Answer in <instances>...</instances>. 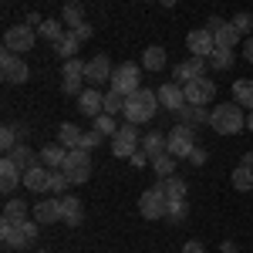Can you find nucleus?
<instances>
[{
    "label": "nucleus",
    "mask_w": 253,
    "mask_h": 253,
    "mask_svg": "<svg viewBox=\"0 0 253 253\" xmlns=\"http://www.w3.org/2000/svg\"><path fill=\"white\" fill-rule=\"evenodd\" d=\"M210 128L219 135H236L247 128V115H243V105L236 101H219L213 112H210Z\"/></svg>",
    "instance_id": "1"
},
{
    "label": "nucleus",
    "mask_w": 253,
    "mask_h": 253,
    "mask_svg": "<svg viewBox=\"0 0 253 253\" xmlns=\"http://www.w3.org/2000/svg\"><path fill=\"white\" fill-rule=\"evenodd\" d=\"M162 108L159 105V95L156 91H149V88H138L135 95L125 98V122H132V125H145V122H152L156 118V112Z\"/></svg>",
    "instance_id": "2"
},
{
    "label": "nucleus",
    "mask_w": 253,
    "mask_h": 253,
    "mask_svg": "<svg viewBox=\"0 0 253 253\" xmlns=\"http://www.w3.org/2000/svg\"><path fill=\"white\" fill-rule=\"evenodd\" d=\"M193 149H196V128H193V125L179 122V125H172V128L166 132V152H169V156L189 159Z\"/></svg>",
    "instance_id": "3"
},
{
    "label": "nucleus",
    "mask_w": 253,
    "mask_h": 253,
    "mask_svg": "<svg viewBox=\"0 0 253 253\" xmlns=\"http://www.w3.org/2000/svg\"><path fill=\"white\" fill-rule=\"evenodd\" d=\"M142 71H145L142 64L125 61V64H118V68H115V75H112V84H108V88L118 91V95H125V98L135 95L138 88H142V84H138V81H142Z\"/></svg>",
    "instance_id": "4"
},
{
    "label": "nucleus",
    "mask_w": 253,
    "mask_h": 253,
    "mask_svg": "<svg viewBox=\"0 0 253 253\" xmlns=\"http://www.w3.org/2000/svg\"><path fill=\"white\" fill-rule=\"evenodd\" d=\"M61 169L68 172L71 186L88 182V179H91V152H88V149H68V159H64Z\"/></svg>",
    "instance_id": "5"
},
{
    "label": "nucleus",
    "mask_w": 253,
    "mask_h": 253,
    "mask_svg": "<svg viewBox=\"0 0 253 253\" xmlns=\"http://www.w3.org/2000/svg\"><path fill=\"white\" fill-rule=\"evenodd\" d=\"M34 44H38V31L31 24H14L3 34V51H10V54H27Z\"/></svg>",
    "instance_id": "6"
},
{
    "label": "nucleus",
    "mask_w": 253,
    "mask_h": 253,
    "mask_svg": "<svg viewBox=\"0 0 253 253\" xmlns=\"http://www.w3.org/2000/svg\"><path fill=\"white\" fill-rule=\"evenodd\" d=\"M142 149V135H138V128L132 122H125L122 128H118L115 135H112V156L118 159H132Z\"/></svg>",
    "instance_id": "7"
},
{
    "label": "nucleus",
    "mask_w": 253,
    "mask_h": 253,
    "mask_svg": "<svg viewBox=\"0 0 253 253\" xmlns=\"http://www.w3.org/2000/svg\"><path fill=\"white\" fill-rule=\"evenodd\" d=\"M166 206H169V199L162 193V186H152V189H145V193L138 196L142 219H166Z\"/></svg>",
    "instance_id": "8"
},
{
    "label": "nucleus",
    "mask_w": 253,
    "mask_h": 253,
    "mask_svg": "<svg viewBox=\"0 0 253 253\" xmlns=\"http://www.w3.org/2000/svg\"><path fill=\"white\" fill-rule=\"evenodd\" d=\"M84 68H88V61H81V58L64 61V68H61V91H64V95L78 98L81 91H84V88H81V81H84Z\"/></svg>",
    "instance_id": "9"
},
{
    "label": "nucleus",
    "mask_w": 253,
    "mask_h": 253,
    "mask_svg": "<svg viewBox=\"0 0 253 253\" xmlns=\"http://www.w3.org/2000/svg\"><path fill=\"white\" fill-rule=\"evenodd\" d=\"M0 71H3L7 84H24V81L31 78V68H27L24 54H10V51L0 54Z\"/></svg>",
    "instance_id": "10"
},
{
    "label": "nucleus",
    "mask_w": 253,
    "mask_h": 253,
    "mask_svg": "<svg viewBox=\"0 0 253 253\" xmlns=\"http://www.w3.org/2000/svg\"><path fill=\"white\" fill-rule=\"evenodd\" d=\"M182 91H186V105H210L216 98V81L213 78H196V81H189V84H182Z\"/></svg>",
    "instance_id": "11"
},
{
    "label": "nucleus",
    "mask_w": 253,
    "mask_h": 253,
    "mask_svg": "<svg viewBox=\"0 0 253 253\" xmlns=\"http://www.w3.org/2000/svg\"><path fill=\"white\" fill-rule=\"evenodd\" d=\"M112 75H115V68H112V61L105 58V54H95V58L88 61V68H84V81H88V88L112 84Z\"/></svg>",
    "instance_id": "12"
},
{
    "label": "nucleus",
    "mask_w": 253,
    "mask_h": 253,
    "mask_svg": "<svg viewBox=\"0 0 253 253\" xmlns=\"http://www.w3.org/2000/svg\"><path fill=\"white\" fill-rule=\"evenodd\" d=\"M186 47H189V54H193V58H206V61H210V54L216 51L213 31H206V27L189 31V34H186Z\"/></svg>",
    "instance_id": "13"
},
{
    "label": "nucleus",
    "mask_w": 253,
    "mask_h": 253,
    "mask_svg": "<svg viewBox=\"0 0 253 253\" xmlns=\"http://www.w3.org/2000/svg\"><path fill=\"white\" fill-rule=\"evenodd\" d=\"M75 101H78V112L88 115V118H98L105 112V95H101V88H84Z\"/></svg>",
    "instance_id": "14"
},
{
    "label": "nucleus",
    "mask_w": 253,
    "mask_h": 253,
    "mask_svg": "<svg viewBox=\"0 0 253 253\" xmlns=\"http://www.w3.org/2000/svg\"><path fill=\"white\" fill-rule=\"evenodd\" d=\"M156 95H159V105H162L166 112H172V115L186 105V91H182V84H175V81H166Z\"/></svg>",
    "instance_id": "15"
},
{
    "label": "nucleus",
    "mask_w": 253,
    "mask_h": 253,
    "mask_svg": "<svg viewBox=\"0 0 253 253\" xmlns=\"http://www.w3.org/2000/svg\"><path fill=\"white\" fill-rule=\"evenodd\" d=\"M172 75H175V84H189V81L203 78V75H206V58H189V61H179V64L172 68Z\"/></svg>",
    "instance_id": "16"
},
{
    "label": "nucleus",
    "mask_w": 253,
    "mask_h": 253,
    "mask_svg": "<svg viewBox=\"0 0 253 253\" xmlns=\"http://www.w3.org/2000/svg\"><path fill=\"white\" fill-rule=\"evenodd\" d=\"M20 182H24L20 166H17L10 156H3V159H0V189H3V193H14Z\"/></svg>",
    "instance_id": "17"
},
{
    "label": "nucleus",
    "mask_w": 253,
    "mask_h": 253,
    "mask_svg": "<svg viewBox=\"0 0 253 253\" xmlns=\"http://www.w3.org/2000/svg\"><path fill=\"white\" fill-rule=\"evenodd\" d=\"M34 219H38L41 226H51V223H61V196L54 199H41L38 206H34Z\"/></svg>",
    "instance_id": "18"
},
{
    "label": "nucleus",
    "mask_w": 253,
    "mask_h": 253,
    "mask_svg": "<svg viewBox=\"0 0 253 253\" xmlns=\"http://www.w3.org/2000/svg\"><path fill=\"white\" fill-rule=\"evenodd\" d=\"M34 213V206H27L24 199H7V206H3V216H0V223H10V226H20V223H27Z\"/></svg>",
    "instance_id": "19"
},
{
    "label": "nucleus",
    "mask_w": 253,
    "mask_h": 253,
    "mask_svg": "<svg viewBox=\"0 0 253 253\" xmlns=\"http://www.w3.org/2000/svg\"><path fill=\"white\" fill-rule=\"evenodd\" d=\"M81 219H84V206H81V199H78V196H61V223L78 226Z\"/></svg>",
    "instance_id": "20"
},
{
    "label": "nucleus",
    "mask_w": 253,
    "mask_h": 253,
    "mask_svg": "<svg viewBox=\"0 0 253 253\" xmlns=\"http://www.w3.org/2000/svg\"><path fill=\"white\" fill-rule=\"evenodd\" d=\"M47 182H51V169L47 166H34V169H27L24 172V186L31 189V193H47Z\"/></svg>",
    "instance_id": "21"
},
{
    "label": "nucleus",
    "mask_w": 253,
    "mask_h": 253,
    "mask_svg": "<svg viewBox=\"0 0 253 253\" xmlns=\"http://www.w3.org/2000/svg\"><path fill=\"white\" fill-rule=\"evenodd\" d=\"M166 64H169V54H166V47H162V44H152V47H145V54H142V68H145V71L159 75Z\"/></svg>",
    "instance_id": "22"
},
{
    "label": "nucleus",
    "mask_w": 253,
    "mask_h": 253,
    "mask_svg": "<svg viewBox=\"0 0 253 253\" xmlns=\"http://www.w3.org/2000/svg\"><path fill=\"white\" fill-rule=\"evenodd\" d=\"M7 156H10V159H14V162L20 166V172H27V169H34V166L41 162V152H34V149H31L27 142H20V145H14V149H10Z\"/></svg>",
    "instance_id": "23"
},
{
    "label": "nucleus",
    "mask_w": 253,
    "mask_h": 253,
    "mask_svg": "<svg viewBox=\"0 0 253 253\" xmlns=\"http://www.w3.org/2000/svg\"><path fill=\"white\" fill-rule=\"evenodd\" d=\"M213 38H216V47H230V51H236V44H240V38H243V34L236 31L230 20H223V24L213 31Z\"/></svg>",
    "instance_id": "24"
},
{
    "label": "nucleus",
    "mask_w": 253,
    "mask_h": 253,
    "mask_svg": "<svg viewBox=\"0 0 253 253\" xmlns=\"http://www.w3.org/2000/svg\"><path fill=\"white\" fill-rule=\"evenodd\" d=\"M175 115H179V122L193 125V128H196V125H210V112H206L203 105H182Z\"/></svg>",
    "instance_id": "25"
},
{
    "label": "nucleus",
    "mask_w": 253,
    "mask_h": 253,
    "mask_svg": "<svg viewBox=\"0 0 253 253\" xmlns=\"http://www.w3.org/2000/svg\"><path fill=\"white\" fill-rule=\"evenodd\" d=\"M64 159H68V149H64L61 142L41 149V166H47V169H61V166H64Z\"/></svg>",
    "instance_id": "26"
},
{
    "label": "nucleus",
    "mask_w": 253,
    "mask_h": 253,
    "mask_svg": "<svg viewBox=\"0 0 253 253\" xmlns=\"http://www.w3.org/2000/svg\"><path fill=\"white\" fill-rule=\"evenodd\" d=\"M233 101L253 112V78H236L233 81Z\"/></svg>",
    "instance_id": "27"
},
{
    "label": "nucleus",
    "mask_w": 253,
    "mask_h": 253,
    "mask_svg": "<svg viewBox=\"0 0 253 253\" xmlns=\"http://www.w3.org/2000/svg\"><path fill=\"white\" fill-rule=\"evenodd\" d=\"M68 31H64V20H41L38 24V38H44L47 44H58Z\"/></svg>",
    "instance_id": "28"
},
{
    "label": "nucleus",
    "mask_w": 253,
    "mask_h": 253,
    "mask_svg": "<svg viewBox=\"0 0 253 253\" xmlns=\"http://www.w3.org/2000/svg\"><path fill=\"white\" fill-rule=\"evenodd\" d=\"M78 47H81V41L75 38V31H68V34H64V38L54 44V51H58V58H61V61L78 58Z\"/></svg>",
    "instance_id": "29"
},
{
    "label": "nucleus",
    "mask_w": 253,
    "mask_h": 253,
    "mask_svg": "<svg viewBox=\"0 0 253 253\" xmlns=\"http://www.w3.org/2000/svg\"><path fill=\"white\" fill-rule=\"evenodd\" d=\"M81 135H84V132H81L75 122H64V125L58 128V142L64 145V149H78V145H81Z\"/></svg>",
    "instance_id": "30"
},
{
    "label": "nucleus",
    "mask_w": 253,
    "mask_h": 253,
    "mask_svg": "<svg viewBox=\"0 0 253 253\" xmlns=\"http://www.w3.org/2000/svg\"><path fill=\"white\" fill-rule=\"evenodd\" d=\"M38 236H41V223L38 219L20 223V250H34V247H38Z\"/></svg>",
    "instance_id": "31"
},
{
    "label": "nucleus",
    "mask_w": 253,
    "mask_h": 253,
    "mask_svg": "<svg viewBox=\"0 0 253 253\" xmlns=\"http://www.w3.org/2000/svg\"><path fill=\"white\" fill-rule=\"evenodd\" d=\"M61 20L68 24V31L78 27V24H84V7H81L78 0H68V3L61 7Z\"/></svg>",
    "instance_id": "32"
},
{
    "label": "nucleus",
    "mask_w": 253,
    "mask_h": 253,
    "mask_svg": "<svg viewBox=\"0 0 253 253\" xmlns=\"http://www.w3.org/2000/svg\"><path fill=\"white\" fill-rule=\"evenodd\" d=\"M142 152H149V159L162 156V152H166V135L156 132V128H152V132H145V135H142Z\"/></svg>",
    "instance_id": "33"
},
{
    "label": "nucleus",
    "mask_w": 253,
    "mask_h": 253,
    "mask_svg": "<svg viewBox=\"0 0 253 253\" xmlns=\"http://www.w3.org/2000/svg\"><path fill=\"white\" fill-rule=\"evenodd\" d=\"M233 58H236V51L216 47L213 54H210V68H213V71H230V68H233Z\"/></svg>",
    "instance_id": "34"
},
{
    "label": "nucleus",
    "mask_w": 253,
    "mask_h": 253,
    "mask_svg": "<svg viewBox=\"0 0 253 253\" xmlns=\"http://www.w3.org/2000/svg\"><path fill=\"white\" fill-rule=\"evenodd\" d=\"M175 162L179 159L175 156H169V152H162V156H152V169H156V175H162V179H169V175H175Z\"/></svg>",
    "instance_id": "35"
},
{
    "label": "nucleus",
    "mask_w": 253,
    "mask_h": 253,
    "mask_svg": "<svg viewBox=\"0 0 253 253\" xmlns=\"http://www.w3.org/2000/svg\"><path fill=\"white\" fill-rule=\"evenodd\" d=\"M159 186H162V193H166V199H169V203H172V199H186V182H182L179 175H169V179H162Z\"/></svg>",
    "instance_id": "36"
},
{
    "label": "nucleus",
    "mask_w": 253,
    "mask_h": 253,
    "mask_svg": "<svg viewBox=\"0 0 253 253\" xmlns=\"http://www.w3.org/2000/svg\"><path fill=\"white\" fill-rule=\"evenodd\" d=\"M20 142H24V138H20V128L14 125V122H7V125L0 128V149H3V152H10V149L20 145Z\"/></svg>",
    "instance_id": "37"
},
{
    "label": "nucleus",
    "mask_w": 253,
    "mask_h": 253,
    "mask_svg": "<svg viewBox=\"0 0 253 253\" xmlns=\"http://www.w3.org/2000/svg\"><path fill=\"white\" fill-rule=\"evenodd\" d=\"M186 216H189V203H186V199H172V203L166 206V219H169V223H182Z\"/></svg>",
    "instance_id": "38"
},
{
    "label": "nucleus",
    "mask_w": 253,
    "mask_h": 253,
    "mask_svg": "<svg viewBox=\"0 0 253 253\" xmlns=\"http://www.w3.org/2000/svg\"><path fill=\"white\" fill-rule=\"evenodd\" d=\"M71 186V179H68V172L64 169H51V182H47V193L54 196H64V189Z\"/></svg>",
    "instance_id": "39"
},
{
    "label": "nucleus",
    "mask_w": 253,
    "mask_h": 253,
    "mask_svg": "<svg viewBox=\"0 0 253 253\" xmlns=\"http://www.w3.org/2000/svg\"><path fill=\"white\" fill-rule=\"evenodd\" d=\"M125 112V95H118V91H105V115H122Z\"/></svg>",
    "instance_id": "40"
},
{
    "label": "nucleus",
    "mask_w": 253,
    "mask_h": 253,
    "mask_svg": "<svg viewBox=\"0 0 253 253\" xmlns=\"http://www.w3.org/2000/svg\"><path fill=\"white\" fill-rule=\"evenodd\" d=\"M0 240H3V247H10V250H20V226L0 223Z\"/></svg>",
    "instance_id": "41"
},
{
    "label": "nucleus",
    "mask_w": 253,
    "mask_h": 253,
    "mask_svg": "<svg viewBox=\"0 0 253 253\" xmlns=\"http://www.w3.org/2000/svg\"><path fill=\"white\" fill-rule=\"evenodd\" d=\"M233 186L240 189V193H250L253 189V172L247 169V166H236L233 169Z\"/></svg>",
    "instance_id": "42"
},
{
    "label": "nucleus",
    "mask_w": 253,
    "mask_h": 253,
    "mask_svg": "<svg viewBox=\"0 0 253 253\" xmlns=\"http://www.w3.org/2000/svg\"><path fill=\"white\" fill-rule=\"evenodd\" d=\"M230 24H233V27L240 31V34L253 38V14H250V10H240V14H236V17L230 20Z\"/></svg>",
    "instance_id": "43"
},
{
    "label": "nucleus",
    "mask_w": 253,
    "mask_h": 253,
    "mask_svg": "<svg viewBox=\"0 0 253 253\" xmlns=\"http://www.w3.org/2000/svg\"><path fill=\"white\" fill-rule=\"evenodd\" d=\"M91 128H98L101 135H115V132H118V125H115V115H105V112H101V115L95 118V125H91Z\"/></svg>",
    "instance_id": "44"
},
{
    "label": "nucleus",
    "mask_w": 253,
    "mask_h": 253,
    "mask_svg": "<svg viewBox=\"0 0 253 253\" xmlns=\"http://www.w3.org/2000/svg\"><path fill=\"white\" fill-rule=\"evenodd\" d=\"M101 138H105V135H101L98 128H88V132L81 135V145H78V149H88V152H95L98 145H101Z\"/></svg>",
    "instance_id": "45"
},
{
    "label": "nucleus",
    "mask_w": 253,
    "mask_h": 253,
    "mask_svg": "<svg viewBox=\"0 0 253 253\" xmlns=\"http://www.w3.org/2000/svg\"><path fill=\"white\" fill-rule=\"evenodd\" d=\"M71 31H75V38H78V41H88L91 34H95V27H91L88 20H84V24H78V27H71Z\"/></svg>",
    "instance_id": "46"
},
{
    "label": "nucleus",
    "mask_w": 253,
    "mask_h": 253,
    "mask_svg": "<svg viewBox=\"0 0 253 253\" xmlns=\"http://www.w3.org/2000/svg\"><path fill=\"white\" fill-rule=\"evenodd\" d=\"M206 159H210V152H206V149H199V145L189 152V162H193V166H206Z\"/></svg>",
    "instance_id": "47"
},
{
    "label": "nucleus",
    "mask_w": 253,
    "mask_h": 253,
    "mask_svg": "<svg viewBox=\"0 0 253 253\" xmlns=\"http://www.w3.org/2000/svg\"><path fill=\"white\" fill-rule=\"evenodd\" d=\"M182 253H206V247L199 240H189V243H182Z\"/></svg>",
    "instance_id": "48"
},
{
    "label": "nucleus",
    "mask_w": 253,
    "mask_h": 253,
    "mask_svg": "<svg viewBox=\"0 0 253 253\" xmlns=\"http://www.w3.org/2000/svg\"><path fill=\"white\" fill-rule=\"evenodd\" d=\"M145 162H152V159H149V152H142V149H138L135 156H132V166H145Z\"/></svg>",
    "instance_id": "49"
},
{
    "label": "nucleus",
    "mask_w": 253,
    "mask_h": 253,
    "mask_svg": "<svg viewBox=\"0 0 253 253\" xmlns=\"http://www.w3.org/2000/svg\"><path fill=\"white\" fill-rule=\"evenodd\" d=\"M243 58H247V61L253 64V38H247V41H243Z\"/></svg>",
    "instance_id": "50"
},
{
    "label": "nucleus",
    "mask_w": 253,
    "mask_h": 253,
    "mask_svg": "<svg viewBox=\"0 0 253 253\" xmlns=\"http://www.w3.org/2000/svg\"><path fill=\"white\" fill-rule=\"evenodd\" d=\"M223 253H240V247H236L233 240H226V243H223Z\"/></svg>",
    "instance_id": "51"
},
{
    "label": "nucleus",
    "mask_w": 253,
    "mask_h": 253,
    "mask_svg": "<svg viewBox=\"0 0 253 253\" xmlns=\"http://www.w3.org/2000/svg\"><path fill=\"white\" fill-rule=\"evenodd\" d=\"M219 24H223V17H210V24H206V31H216Z\"/></svg>",
    "instance_id": "52"
},
{
    "label": "nucleus",
    "mask_w": 253,
    "mask_h": 253,
    "mask_svg": "<svg viewBox=\"0 0 253 253\" xmlns=\"http://www.w3.org/2000/svg\"><path fill=\"white\" fill-rule=\"evenodd\" d=\"M240 166H247V169H250V172H253V152H247V156H243V162H240Z\"/></svg>",
    "instance_id": "53"
},
{
    "label": "nucleus",
    "mask_w": 253,
    "mask_h": 253,
    "mask_svg": "<svg viewBox=\"0 0 253 253\" xmlns=\"http://www.w3.org/2000/svg\"><path fill=\"white\" fill-rule=\"evenodd\" d=\"M247 128H250V132H253V112H250V115H247Z\"/></svg>",
    "instance_id": "54"
},
{
    "label": "nucleus",
    "mask_w": 253,
    "mask_h": 253,
    "mask_svg": "<svg viewBox=\"0 0 253 253\" xmlns=\"http://www.w3.org/2000/svg\"><path fill=\"white\" fill-rule=\"evenodd\" d=\"M159 3H162V7H175V0H159Z\"/></svg>",
    "instance_id": "55"
},
{
    "label": "nucleus",
    "mask_w": 253,
    "mask_h": 253,
    "mask_svg": "<svg viewBox=\"0 0 253 253\" xmlns=\"http://www.w3.org/2000/svg\"><path fill=\"white\" fill-rule=\"evenodd\" d=\"M34 253H44V250H34Z\"/></svg>",
    "instance_id": "56"
}]
</instances>
